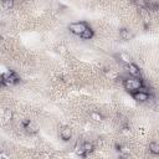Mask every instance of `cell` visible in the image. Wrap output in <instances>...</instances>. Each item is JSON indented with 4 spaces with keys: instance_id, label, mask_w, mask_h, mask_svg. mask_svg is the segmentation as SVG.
I'll use <instances>...</instances> for the list:
<instances>
[{
    "instance_id": "6da1fadb",
    "label": "cell",
    "mask_w": 159,
    "mask_h": 159,
    "mask_svg": "<svg viewBox=\"0 0 159 159\" xmlns=\"http://www.w3.org/2000/svg\"><path fill=\"white\" fill-rule=\"evenodd\" d=\"M144 86L143 81L138 77H132V78H125L123 80V87L125 91H128L129 93H133L135 91H139L142 87Z\"/></svg>"
},
{
    "instance_id": "7a4b0ae2",
    "label": "cell",
    "mask_w": 159,
    "mask_h": 159,
    "mask_svg": "<svg viewBox=\"0 0 159 159\" xmlns=\"http://www.w3.org/2000/svg\"><path fill=\"white\" fill-rule=\"evenodd\" d=\"M19 82V77H17V75L15 73V72H12V71H7V72H5V73H2V77H1V83L4 84V86H14V84H16Z\"/></svg>"
},
{
    "instance_id": "3957f363",
    "label": "cell",
    "mask_w": 159,
    "mask_h": 159,
    "mask_svg": "<svg viewBox=\"0 0 159 159\" xmlns=\"http://www.w3.org/2000/svg\"><path fill=\"white\" fill-rule=\"evenodd\" d=\"M88 27V25L84 22V21H78V22H72L68 25V30L70 32H72L73 35H77V36H81V34Z\"/></svg>"
},
{
    "instance_id": "277c9868",
    "label": "cell",
    "mask_w": 159,
    "mask_h": 159,
    "mask_svg": "<svg viewBox=\"0 0 159 159\" xmlns=\"http://www.w3.org/2000/svg\"><path fill=\"white\" fill-rule=\"evenodd\" d=\"M132 97L137 101V102H140V103H144V102H148L150 99V94L147 92V91H143V89H139V91H135L133 93H130Z\"/></svg>"
},
{
    "instance_id": "5b68a950",
    "label": "cell",
    "mask_w": 159,
    "mask_h": 159,
    "mask_svg": "<svg viewBox=\"0 0 159 159\" xmlns=\"http://www.w3.org/2000/svg\"><path fill=\"white\" fill-rule=\"evenodd\" d=\"M22 125H24V129H25L29 134H36V133H37V130H39L37 125H36L34 122H31L30 119L24 120V122H22Z\"/></svg>"
},
{
    "instance_id": "8992f818",
    "label": "cell",
    "mask_w": 159,
    "mask_h": 159,
    "mask_svg": "<svg viewBox=\"0 0 159 159\" xmlns=\"http://www.w3.org/2000/svg\"><path fill=\"white\" fill-rule=\"evenodd\" d=\"M60 137H61V139L62 140H65V142H67V140H70L71 139V137H72V129L70 128V127H62L61 129H60Z\"/></svg>"
},
{
    "instance_id": "52a82bcc",
    "label": "cell",
    "mask_w": 159,
    "mask_h": 159,
    "mask_svg": "<svg viewBox=\"0 0 159 159\" xmlns=\"http://www.w3.org/2000/svg\"><path fill=\"white\" fill-rule=\"evenodd\" d=\"M127 71H128V73H129L132 77H139V76H140V70H139V67H138L135 63H133V62H130L129 65H127Z\"/></svg>"
},
{
    "instance_id": "ba28073f",
    "label": "cell",
    "mask_w": 159,
    "mask_h": 159,
    "mask_svg": "<svg viewBox=\"0 0 159 159\" xmlns=\"http://www.w3.org/2000/svg\"><path fill=\"white\" fill-rule=\"evenodd\" d=\"M119 36H120V39L124 40V41H129V40L133 39V34H132L128 29H120V30H119Z\"/></svg>"
},
{
    "instance_id": "9c48e42d",
    "label": "cell",
    "mask_w": 159,
    "mask_h": 159,
    "mask_svg": "<svg viewBox=\"0 0 159 159\" xmlns=\"http://www.w3.org/2000/svg\"><path fill=\"white\" fill-rule=\"evenodd\" d=\"M118 58H119V61L123 62L125 66L132 62V57H130L128 53H125V52H120V53L118 55Z\"/></svg>"
},
{
    "instance_id": "30bf717a",
    "label": "cell",
    "mask_w": 159,
    "mask_h": 159,
    "mask_svg": "<svg viewBox=\"0 0 159 159\" xmlns=\"http://www.w3.org/2000/svg\"><path fill=\"white\" fill-rule=\"evenodd\" d=\"M93 35H94L93 30L88 26V27H87V29L81 34V36H80V37H81V39H83V40H89V39H92V37H93Z\"/></svg>"
},
{
    "instance_id": "8fae6325",
    "label": "cell",
    "mask_w": 159,
    "mask_h": 159,
    "mask_svg": "<svg viewBox=\"0 0 159 159\" xmlns=\"http://www.w3.org/2000/svg\"><path fill=\"white\" fill-rule=\"evenodd\" d=\"M149 152L154 155H159V144L155 142H152L149 144Z\"/></svg>"
},
{
    "instance_id": "7c38bea8",
    "label": "cell",
    "mask_w": 159,
    "mask_h": 159,
    "mask_svg": "<svg viewBox=\"0 0 159 159\" xmlns=\"http://www.w3.org/2000/svg\"><path fill=\"white\" fill-rule=\"evenodd\" d=\"M75 153L77 155H80V157H86L87 155V153H86V150H84V148H83L82 144H77L75 147Z\"/></svg>"
},
{
    "instance_id": "4fadbf2b",
    "label": "cell",
    "mask_w": 159,
    "mask_h": 159,
    "mask_svg": "<svg viewBox=\"0 0 159 159\" xmlns=\"http://www.w3.org/2000/svg\"><path fill=\"white\" fill-rule=\"evenodd\" d=\"M82 145H83V148H84V150H86V153H87V154H88V153H92V152H93V149H94L93 144H92V143H89V142H84Z\"/></svg>"
},
{
    "instance_id": "5bb4252c",
    "label": "cell",
    "mask_w": 159,
    "mask_h": 159,
    "mask_svg": "<svg viewBox=\"0 0 159 159\" xmlns=\"http://www.w3.org/2000/svg\"><path fill=\"white\" fill-rule=\"evenodd\" d=\"M91 118L93 120H96V122H101L102 120V114L99 112H92L91 113Z\"/></svg>"
},
{
    "instance_id": "9a60e30c",
    "label": "cell",
    "mask_w": 159,
    "mask_h": 159,
    "mask_svg": "<svg viewBox=\"0 0 159 159\" xmlns=\"http://www.w3.org/2000/svg\"><path fill=\"white\" fill-rule=\"evenodd\" d=\"M12 117H14L12 111H11V109H5V112H4V118H5L6 120H11Z\"/></svg>"
},
{
    "instance_id": "2e32d148",
    "label": "cell",
    "mask_w": 159,
    "mask_h": 159,
    "mask_svg": "<svg viewBox=\"0 0 159 159\" xmlns=\"http://www.w3.org/2000/svg\"><path fill=\"white\" fill-rule=\"evenodd\" d=\"M2 6L5 7V9H12V6H14V0H2Z\"/></svg>"
},
{
    "instance_id": "e0dca14e",
    "label": "cell",
    "mask_w": 159,
    "mask_h": 159,
    "mask_svg": "<svg viewBox=\"0 0 159 159\" xmlns=\"http://www.w3.org/2000/svg\"><path fill=\"white\" fill-rule=\"evenodd\" d=\"M134 2L139 6V9L148 7V1H147V0H134Z\"/></svg>"
},
{
    "instance_id": "ac0fdd59",
    "label": "cell",
    "mask_w": 159,
    "mask_h": 159,
    "mask_svg": "<svg viewBox=\"0 0 159 159\" xmlns=\"http://www.w3.org/2000/svg\"><path fill=\"white\" fill-rule=\"evenodd\" d=\"M118 150H119L122 154H129V149H128L127 147L122 145V144H119V145H118Z\"/></svg>"
},
{
    "instance_id": "d6986e66",
    "label": "cell",
    "mask_w": 159,
    "mask_h": 159,
    "mask_svg": "<svg viewBox=\"0 0 159 159\" xmlns=\"http://www.w3.org/2000/svg\"><path fill=\"white\" fill-rule=\"evenodd\" d=\"M57 50H58V52H61V53H65V52H66L65 46H58V47H57Z\"/></svg>"
}]
</instances>
